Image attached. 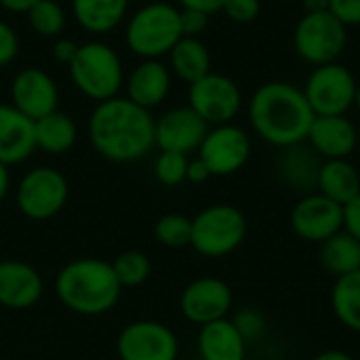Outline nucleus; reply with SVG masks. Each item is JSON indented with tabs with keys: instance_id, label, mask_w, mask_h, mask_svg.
Here are the masks:
<instances>
[{
	"instance_id": "1",
	"label": "nucleus",
	"mask_w": 360,
	"mask_h": 360,
	"mask_svg": "<svg viewBox=\"0 0 360 360\" xmlns=\"http://www.w3.org/2000/svg\"><path fill=\"white\" fill-rule=\"evenodd\" d=\"M156 120L150 110L139 108L129 97H112L97 103L89 118V139L93 150L118 165L146 158L154 141Z\"/></svg>"
},
{
	"instance_id": "2",
	"label": "nucleus",
	"mask_w": 360,
	"mask_h": 360,
	"mask_svg": "<svg viewBox=\"0 0 360 360\" xmlns=\"http://www.w3.org/2000/svg\"><path fill=\"white\" fill-rule=\"evenodd\" d=\"M314 112L304 91L287 80H270L249 99L251 129L266 143L287 150L308 139Z\"/></svg>"
},
{
	"instance_id": "3",
	"label": "nucleus",
	"mask_w": 360,
	"mask_h": 360,
	"mask_svg": "<svg viewBox=\"0 0 360 360\" xmlns=\"http://www.w3.org/2000/svg\"><path fill=\"white\" fill-rule=\"evenodd\" d=\"M55 293L70 312L80 316H101L116 308L122 287L110 262L99 257H78L59 270Z\"/></svg>"
},
{
	"instance_id": "4",
	"label": "nucleus",
	"mask_w": 360,
	"mask_h": 360,
	"mask_svg": "<svg viewBox=\"0 0 360 360\" xmlns=\"http://www.w3.org/2000/svg\"><path fill=\"white\" fill-rule=\"evenodd\" d=\"M184 38L179 8L169 2H150L141 6L129 21L124 40L133 55L141 59H158Z\"/></svg>"
},
{
	"instance_id": "5",
	"label": "nucleus",
	"mask_w": 360,
	"mask_h": 360,
	"mask_svg": "<svg viewBox=\"0 0 360 360\" xmlns=\"http://www.w3.org/2000/svg\"><path fill=\"white\" fill-rule=\"evenodd\" d=\"M247 238V217L234 205H211L192 217L190 247L207 257L221 259L232 255Z\"/></svg>"
},
{
	"instance_id": "6",
	"label": "nucleus",
	"mask_w": 360,
	"mask_h": 360,
	"mask_svg": "<svg viewBox=\"0 0 360 360\" xmlns=\"http://www.w3.org/2000/svg\"><path fill=\"white\" fill-rule=\"evenodd\" d=\"M74 86L89 99L101 103L118 97L122 86V63L118 53L105 42H84L68 65Z\"/></svg>"
},
{
	"instance_id": "7",
	"label": "nucleus",
	"mask_w": 360,
	"mask_h": 360,
	"mask_svg": "<svg viewBox=\"0 0 360 360\" xmlns=\"http://www.w3.org/2000/svg\"><path fill=\"white\" fill-rule=\"evenodd\" d=\"M348 44V27L340 23L329 11L304 13L293 30V49L302 61L310 65H325L340 59Z\"/></svg>"
},
{
	"instance_id": "8",
	"label": "nucleus",
	"mask_w": 360,
	"mask_h": 360,
	"mask_svg": "<svg viewBox=\"0 0 360 360\" xmlns=\"http://www.w3.org/2000/svg\"><path fill=\"white\" fill-rule=\"evenodd\" d=\"M70 198V186L61 171L36 167L17 186V209L32 221H46L59 215Z\"/></svg>"
},
{
	"instance_id": "9",
	"label": "nucleus",
	"mask_w": 360,
	"mask_h": 360,
	"mask_svg": "<svg viewBox=\"0 0 360 360\" xmlns=\"http://www.w3.org/2000/svg\"><path fill=\"white\" fill-rule=\"evenodd\" d=\"M356 86L354 74L340 61H333L316 65L302 91L314 116H346L354 108Z\"/></svg>"
},
{
	"instance_id": "10",
	"label": "nucleus",
	"mask_w": 360,
	"mask_h": 360,
	"mask_svg": "<svg viewBox=\"0 0 360 360\" xmlns=\"http://www.w3.org/2000/svg\"><path fill=\"white\" fill-rule=\"evenodd\" d=\"M190 108L209 124H230L243 110V93L238 84L217 72H209L200 80L190 84L188 91Z\"/></svg>"
},
{
	"instance_id": "11",
	"label": "nucleus",
	"mask_w": 360,
	"mask_h": 360,
	"mask_svg": "<svg viewBox=\"0 0 360 360\" xmlns=\"http://www.w3.org/2000/svg\"><path fill=\"white\" fill-rule=\"evenodd\" d=\"M253 143L249 133L230 122V124H217L207 131L200 148L198 158L207 165L213 177H228L238 173L251 158Z\"/></svg>"
},
{
	"instance_id": "12",
	"label": "nucleus",
	"mask_w": 360,
	"mask_h": 360,
	"mask_svg": "<svg viewBox=\"0 0 360 360\" xmlns=\"http://www.w3.org/2000/svg\"><path fill=\"white\" fill-rule=\"evenodd\" d=\"M116 352L120 360H177L179 340L165 323L135 321L120 331Z\"/></svg>"
},
{
	"instance_id": "13",
	"label": "nucleus",
	"mask_w": 360,
	"mask_h": 360,
	"mask_svg": "<svg viewBox=\"0 0 360 360\" xmlns=\"http://www.w3.org/2000/svg\"><path fill=\"white\" fill-rule=\"evenodd\" d=\"M289 224L302 240L323 245L344 230V207L321 192H308L293 205Z\"/></svg>"
},
{
	"instance_id": "14",
	"label": "nucleus",
	"mask_w": 360,
	"mask_h": 360,
	"mask_svg": "<svg viewBox=\"0 0 360 360\" xmlns=\"http://www.w3.org/2000/svg\"><path fill=\"white\" fill-rule=\"evenodd\" d=\"M234 304L232 289L217 276H200L186 285L179 297V310L192 325H209L228 319Z\"/></svg>"
},
{
	"instance_id": "15",
	"label": "nucleus",
	"mask_w": 360,
	"mask_h": 360,
	"mask_svg": "<svg viewBox=\"0 0 360 360\" xmlns=\"http://www.w3.org/2000/svg\"><path fill=\"white\" fill-rule=\"evenodd\" d=\"M209 124L190 108H173L165 112L154 127V141L160 152H179L192 154L198 152Z\"/></svg>"
},
{
	"instance_id": "16",
	"label": "nucleus",
	"mask_w": 360,
	"mask_h": 360,
	"mask_svg": "<svg viewBox=\"0 0 360 360\" xmlns=\"http://www.w3.org/2000/svg\"><path fill=\"white\" fill-rule=\"evenodd\" d=\"M11 105L30 120H38L59 105V91L51 74L40 68H25L11 82Z\"/></svg>"
},
{
	"instance_id": "17",
	"label": "nucleus",
	"mask_w": 360,
	"mask_h": 360,
	"mask_svg": "<svg viewBox=\"0 0 360 360\" xmlns=\"http://www.w3.org/2000/svg\"><path fill=\"white\" fill-rule=\"evenodd\" d=\"M44 283L40 272L19 259L0 262V306L8 310H27L40 302Z\"/></svg>"
},
{
	"instance_id": "18",
	"label": "nucleus",
	"mask_w": 360,
	"mask_h": 360,
	"mask_svg": "<svg viewBox=\"0 0 360 360\" xmlns=\"http://www.w3.org/2000/svg\"><path fill=\"white\" fill-rule=\"evenodd\" d=\"M306 141L323 160L348 158L356 152V124L346 116H314Z\"/></svg>"
},
{
	"instance_id": "19",
	"label": "nucleus",
	"mask_w": 360,
	"mask_h": 360,
	"mask_svg": "<svg viewBox=\"0 0 360 360\" xmlns=\"http://www.w3.org/2000/svg\"><path fill=\"white\" fill-rule=\"evenodd\" d=\"M36 150L34 120L15 105L0 103V162L11 167L25 162Z\"/></svg>"
},
{
	"instance_id": "20",
	"label": "nucleus",
	"mask_w": 360,
	"mask_h": 360,
	"mask_svg": "<svg viewBox=\"0 0 360 360\" xmlns=\"http://www.w3.org/2000/svg\"><path fill=\"white\" fill-rule=\"evenodd\" d=\"M171 89V74L158 59H143L127 78V97L143 110L160 105Z\"/></svg>"
},
{
	"instance_id": "21",
	"label": "nucleus",
	"mask_w": 360,
	"mask_h": 360,
	"mask_svg": "<svg viewBox=\"0 0 360 360\" xmlns=\"http://www.w3.org/2000/svg\"><path fill=\"white\" fill-rule=\"evenodd\" d=\"M247 342L234 327L232 319H221L202 325L198 331V354L200 360H245Z\"/></svg>"
},
{
	"instance_id": "22",
	"label": "nucleus",
	"mask_w": 360,
	"mask_h": 360,
	"mask_svg": "<svg viewBox=\"0 0 360 360\" xmlns=\"http://www.w3.org/2000/svg\"><path fill=\"white\" fill-rule=\"evenodd\" d=\"M316 192L346 207L360 194L359 169L348 158L323 160L316 177Z\"/></svg>"
},
{
	"instance_id": "23",
	"label": "nucleus",
	"mask_w": 360,
	"mask_h": 360,
	"mask_svg": "<svg viewBox=\"0 0 360 360\" xmlns=\"http://www.w3.org/2000/svg\"><path fill=\"white\" fill-rule=\"evenodd\" d=\"M34 139H36V150L59 156L74 148L78 139V129L68 114L55 110L34 120Z\"/></svg>"
},
{
	"instance_id": "24",
	"label": "nucleus",
	"mask_w": 360,
	"mask_h": 360,
	"mask_svg": "<svg viewBox=\"0 0 360 360\" xmlns=\"http://www.w3.org/2000/svg\"><path fill=\"white\" fill-rule=\"evenodd\" d=\"M129 0H72V11L80 27L91 34L112 32L127 15Z\"/></svg>"
},
{
	"instance_id": "25",
	"label": "nucleus",
	"mask_w": 360,
	"mask_h": 360,
	"mask_svg": "<svg viewBox=\"0 0 360 360\" xmlns=\"http://www.w3.org/2000/svg\"><path fill=\"white\" fill-rule=\"evenodd\" d=\"M173 72L188 84L211 72V53L200 38L184 36L169 53Z\"/></svg>"
},
{
	"instance_id": "26",
	"label": "nucleus",
	"mask_w": 360,
	"mask_h": 360,
	"mask_svg": "<svg viewBox=\"0 0 360 360\" xmlns=\"http://www.w3.org/2000/svg\"><path fill=\"white\" fill-rule=\"evenodd\" d=\"M329 304L333 316L344 329L360 333V270L335 278L329 293Z\"/></svg>"
},
{
	"instance_id": "27",
	"label": "nucleus",
	"mask_w": 360,
	"mask_h": 360,
	"mask_svg": "<svg viewBox=\"0 0 360 360\" xmlns=\"http://www.w3.org/2000/svg\"><path fill=\"white\" fill-rule=\"evenodd\" d=\"M321 264L335 278L360 270V240L342 230L321 245Z\"/></svg>"
},
{
	"instance_id": "28",
	"label": "nucleus",
	"mask_w": 360,
	"mask_h": 360,
	"mask_svg": "<svg viewBox=\"0 0 360 360\" xmlns=\"http://www.w3.org/2000/svg\"><path fill=\"white\" fill-rule=\"evenodd\" d=\"M321 160L312 150H306L302 146H293L285 150V156L281 160V177L295 190L310 192L316 188Z\"/></svg>"
},
{
	"instance_id": "29",
	"label": "nucleus",
	"mask_w": 360,
	"mask_h": 360,
	"mask_svg": "<svg viewBox=\"0 0 360 360\" xmlns=\"http://www.w3.org/2000/svg\"><path fill=\"white\" fill-rule=\"evenodd\" d=\"M110 264H112V270L122 289L124 287H129V289L141 287L152 274V262L141 251H124Z\"/></svg>"
},
{
	"instance_id": "30",
	"label": "nucleus",
	"mask_w": 360,
	"mask_h": 360,
	"mask_svg": "<svg viewBox=\"0 0 360 360\" xmlns=\"http://www.w3.org/2000/svg\"><path fill=\"white\" fill-rule=\"evenodd\" d=\"M154 236L167 249L190 247L192 219L181 213H167V215L158 217V221L154 224Z\"/></svg>"
},
{
	"instance_id": "31",
	"label": "nucleus",
	"mask_w": 360,
	"mask_h": 360,
	"mask_svg": "<svg viewBox=\"0 0 360 360\" xmlns=\"http://www.w3.org/2000/svg\"><path fill=\"white\" fill-rule=\"evenodd\" d=\"M25 15L32 30L44 38H55L63 32L65 13L57 0H38Z\"/></svg>"
},
{
	"instance_id": "32",
	"label": "nucleus",
	"mask_w": 360,
	"mask_h": 360,
	"mask_svg": "<svg viewBox=\"0 0 360 360\" xmlns=\"http://www.w3.org/2000/svg\"><path fill=\"white\" fill-rule=\"evenodd\" d=\"M190 158L179 152H160L156 162H154V177L158 184L167 188L181 186L186 181V171H188Z\"/></svg>"
},
{
	"instance_id": "33",
	"label": "nucleus",
	"mask_w": 360,
	"mask_h": 360,
	"mask_svg": "<svg viewBox=\"0 0 360 360\" xmlns=\"http://www.w3.org/2000/svg\"><path fill=\"white\" fill-rule=\"evenodd\" d=\"M232 323H234V327L238 329V333L243 335V340L247 344H255V342L264 340V335L268 331L266 316L255 308H243L240 312H236Z\"/></svg>"
},
{
	"instance_id": "34",
	"label": "nucleus",
	"mask_w": 360,
	"mask_h": 360,
	"mask_svg": "<svg viewBox=\"0 0 360 360\" xmlns=\"http://www.w3.org/2000/svg\"><path fill=\"white\" fill-rule=\"evenodd\" d=\"M221 11L236 23H251L262 13V0H226Z\"/></svg>"
},
{
	"instance_id": "35",
	"label": "nucleus",
	"mask_w": 360,
	"mask_h": 360,
	"mask_svg": "<svg viewBox=\"0 0 360 360\" xmlns=\"http://www.w3.org/2000/svg\"><path fill=\"white\" fill-rule=\"evenodd\" d=\"M329 13L346 27L360 25V0H329Z\"/></svg>"
},
{
	"instance_id": "36",
	"label": "nucleus",
	"mask_w": 360,
	"mask_h": 360,
	"mask_svg": "<svg viewBox=\"0 0 360 360\" xmlns=\"http://www.w3.org/2000/svg\"><path fill=\"white\" fill-rule=\"evenodd\" d=\"M179 21H181V34L190 38H198L207 25H209V15L192 8H179Z\"/></svg>"
},
{
	"instance_id": "37",
	"label": "nucleus",
	"mask_w": 360,
	"mask_h": 360,
	"mask_svg": "<svg viewBox=\"0 0 360 360\" xmlns=\"http://www.w3.org/2000/svg\"><path fill=\"white\" fill-rule=\"evenodd\" d=\"M17 55H19V38L6 21H0V68H6Z\"/></svg>"
},
{
	"instance_id": "38",
	"label": "nucleus",
	"mask_w": 360,
	"mask_h": 360,
	"mask_svg": "<svg viewBox=\"0 0 360 360\" xmlns=\"http://www.w3.org/2000/svg\"><path fill=\"white\" fill-rule=\"evenodd\" d=\"M344 230L360 240V194L344 207Z\"/></svg>"
},
{
	"instance_id": "39",
	"label": "nucleus",
	"mask_w": 360,
	"mask_h": 360,
	"mask_svg": "<svg viewBox=\"0 0 360 360\" xmlns=\"http://www.w3.org/2000/svg\"><path fill=\"white\" fill-rule=\"evenodd\" d=\"M78 46H80V44H76V42L70 40V38H59V40L53 44V57H55V61H59V63H63V65H70V63L74 61L76 53H78Z\"/></svg>"
},
{
	"instance_id": "40",
	"label": "nucleus",
	"mask_w": 360,
	"mask_h": 360,
	"mask_svg": "<svg viewBox=\"0 0 360 360\" xmlns=\"http://www.w3.org/2000/svg\"><path fill=\"white\" fill-rule=\"evenodd\" d=\"M211 177H213L211 171L207 169V165H205L200 158H194V160L188 162L186 181H190V184H205V181H209Z\"/></svg>"
},
{
	"instance_id": "41",
	"label": "nucleus",
	"mask_w": 360,
	"mask_h": 360,
	"mask_svg": "<svg viewBox=\"0 0 360 360\" xmlns=\"http://www.w3.org/2000/svg\"><path fill=\"white\" fill-rule=\"evenodd\" d=\"M181 8H192V11H200L205 15H213L219 13L226 4V0H179Z\"/></svg>"
},
{
	"instance_id": "42",
	"label": "nucleus",
	"mask_w": 360,
	"mask_h": 360,
	"mask_svg": "<svg viewBox=\"0 0 360 360\" xmlns=\"http://www.w3.org/2000/svg\"><path fill=\"white\" fill-rule=\"evenodd\" d=\"M38 0H0V6L11 13H27Z\"/></svg>"
},
{
	"instance_id": "43",
	"label": "nucleus",
	"mask_w": 360,
	"mask_h": 360,
	"mask_svg": "<svg viewBox=\"0 0 360 360\" xmlns=\"http://www.w3.org/2000/svg\"><path fill=\"white\" fill-rule=\"evenodd\" d=\"M11 190V173H8V167L0 162V202L6 198Z\"/></svg>"
},
{
	"instance_id": "44",
	"label": "nucleus",
	"mask_w": 360,
	"mask_h": 360,
	"mask_svg": "<svg viewBox=\"0 0 360 360\" xmlns=\"http://www.w3.org/2000/svg\"><path fill=\"white\" fill-rule=\"evenodd\" d=\"M312 360H356L352 354L344 352V350H325L321 354H316Z\"/></svg>"
},
{
	"instance_id": "45",
	"label": "nucleus",
	"mask_w": 360,
	"mask_h": 360,
	"mask_svg": "<svg viewBox=\"0 0 360 360\" xmlns=\"http://www.w3.org/2000/svg\"><path fill=\"white\" fill-rule=\"evenodd\" d=\"M306 13H325L329 11V0H302Z\"/></svg>"
},
{
	"instance_id": "46",
	"label": "nucleus",
	"mask_w": 360,
	"mask_h": 360,
	"mask_svg": "<svg viewBox=\"0 0 360 360\" xmlns=\"http://www.w3.org/2000/svg\"><path fill=\"white\" fill-rule=\"evenodd\" d=\"M354 108L360 112V84L356 86V95H354Z\"/></svg>"
},
{
	"instance_id": "47",
	"label": "nucleus",
	"mask_w": 360,
	"mask_h": 360,
	"mask_svg": "<svg viewBox=\"0 0 360 360\" xmlns=\"http://www.w3.org/2000/svg\"><path fill=\"white\" fill-rule=\"evenodd\" d=\"M356 150L360 152V124L356 127Z\"/></svg>"
},
{
	"instance_id": "48",
	"label": "nucleus",
	"mask_w": 360,
	"mask_h": 360,
	"mask_svg": "<svg viewBox=\"0 0 360 360\" xmlns=\"http://www.w3.org/2000/svg\"><path fill=\"white\" fill-rule=\"evenodd\" d=\"M129 2H133V0H129ZM137 2H139V0H137Z\"/></svg>"
},
{
	"instance_id": "49",
	"label": "nucleus",
	"mask_w": 360,
	"mask_h": 360,
	"mask_svg": "<svg viewBox=\"0 0 360 360\" xmlns=\"http://www.w3.org/2000/svg\"><path fill=\"white\" fill-rule=\"evenodd\" d=\"M287 2H293V0H287Z\"/></svg>"
},
{
	"instance_id": "50",
	"label": "nucleus",
	"mask_w": 360,
	"mask_h": 360,
	"mask_svg": "<svg viewBox=\"0 0 360 360\" xmlns=\"http://www.w3.org/2000/svg\"><path fill=\"white\" fill-rule=\"evenodd\" d=\"M57 2H61V0H57Z\"/></svg>"
}]
</instances>
